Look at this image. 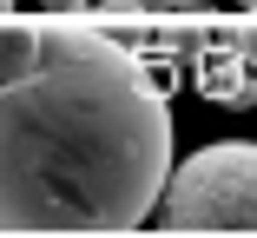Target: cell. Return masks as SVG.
<instances>
[{"instance_id":"1","label":"cell","mask_w":257,"mask_h":238,"mask_svg":"<svg viewBox=\"0 0 257 238\" xmlns=\"http://www.w3.org/2000/svg\"><path fill=\"white\" fill-rule=\"evenodd\" d=\"M172 179L152 66L86 14H0V231L119 238Z\"/></svg>"},{"instance_id":"2","label":"cell","mask_w":257,"mask_h":238,"mask_svg":"<svg viewBox=\"0 0 257 238\" xmlns=\"http://www.w3.org/2000/svg\"><path fill=\"white\" fill-rule=\"evenodd\" d=\"M159 231H257V146L250 139H218L165 179Z\"/></svg>"},{"instance_id":"3","label":"cell","mask_w":257,"mask_h":238,"mask_svg":"<svg viewBox=\"0 0 257 238\" xmlns=\"http://www.w3.org/2000/svg\"><path fill=\"white\" fill-rule=\"evenodd\" d=\"M46 14H86V0H40Z\"/></svg>"},{"instance_id":"4","label":"cell","mask_w":257,"mask_h":238,"mask_svg":"<svg viewBox=\"0 0 257 238\" xmlns=\"http://www.w3.org/2000/svg\"><path fill=\"white\" fill-rule=\"evenodd\" d=\"M7 7H14V0H0V14H7Z\"/></svg>"}]
</instances>
